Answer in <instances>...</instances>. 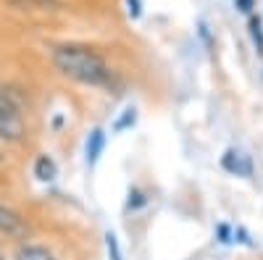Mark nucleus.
Segmentation results:
<instances>
[{
	"mask_svg": "<svg viewBox=\"0 0 263 260\" xmlns=\"http://www.w3.org/2000/svg\"><path fill=\"white\" fill-rule=\"evenodd\" d=\"M55 173H58V168H55V163H53L48 155H40V158H37V163H34V176H37L40 182H53Z\"/></svg>",
	"mask_w": 263,
	"mask_h": 260,
	"instance_id": "nucleus-5",
	"label": "nucleus"
},
{
	"mask_svg": "<svg viewBox=\"0 0 263 260\" xmlns=\"http://www.w3.org/2000/svg\"><path fill=\"white\" fill-rule=\"evenodd\" d=\"M224 168H227V171H232V173H237V176H250V171H253V166H250L248 155L234 153V150H229V153L224 155Z\"/></svg>",
	"mask_w": 263,
	"mask_h": 260,
	"instance_id": "nucleus-4",
	"label": "nucleus"
},
{
	"mask_svg": "<svg viewBox=\"0 0 263 260\" xmlns=\"http://www.w3.org/2000/svg\"><path fill=\"white\" fill-rule=\"evenodd\" d=\"M0 260H6V255H3V252H0Z\"/></svg>",
	"mask_w": 263,
	"mask_h": 260,
	"instance_id": "nucleus-12",
	"label": "nucleus"
},
{
	"mask_svg": "<svg viewBox=\"0 0 263 260\" xmlns=\"http://www.w3.org/2000/svg\"><path fill=\"white\" fill-rule=\"evenodd\" d=\"M105 247H108V257H111V260H124V257H121V250H119L116 234H111V231L105 234Z\"/></svg>",
	"mask_w": 263,
	"mask_h": 260,
	"instance_id": "nucleus-8",
	"label": "nucleus"
},
{
	"mask_svg": "<svg viewBox=\"0 0 263 260\" xmlns=\"http://www.w3.org/2000/svg\"><path fill=\"white\" fill-rule=\"evenodd\" d=\"M103 145H105V134L100 132V129H95V132L90 134V139H87V163H95L103 153Z\"/></svg>",
	"mask_w": 263,
	"mask_h": 260,
	"instance_id": "nucleus-6",
	"label": "nucleus"
},
{
	"mask_svg": "<svg viewBox=\"0 0 263 260\" xmlns=\"http://www.w3.org/2000/svg\"><path fill=\"white\" fill-rule=\"evenodd\" d=\"M24 134H27V124H24L18 105L8 95L0 92V137L8 142H21Z\"/></svg>",
	"mask_w": 263,
	"mask_h": 260,
	"instance_id": "nucleus-2",
	"label": "nucleus"
},
{
	"mask_svg": "<svg viewBox=\"0 0 263 260\" xmlns=\"http://www.w3.org/2000/svg\"><path fill=\"white\" fill-rule=\"evenodd\" d=\"M53 63L63 76H69L79 84H90V87H111L114 84L111 66L92 48L61 45L53 50Z\"/></svg>",
	"mask_w": 263,
	"mask_h": 260,
	"instance_id": "nucleus-1",
	"label": "nucleus"
},
{
	"mask_svg": "<svg viewBox=\"0 0 263 260\" xmlns=\"http://www.w3.org/2000/svg\"><path fill=\"white\" fill-rule=\"evenodd\" d=\"M0 163H3V150H0Z\"/></svg>",
	"mask_w": 263,
	"mask_h": 260,
	"instance_id": "nucleus-11",
	"label": "nucleus"
},
{
	"mask_svg": "<svg viewBox=\"0 0 263 260\" xmlns=\"http://www.w3.org/2000/svg\"><path fill=\"white\" fill-rule=\"evenodd\" d=\"M16 260H55L45 247H34V245H27V247H21Z\"/></svg>",
	"mask_w": 263,
	"mask_h": 260,
	"instance_id": "nucleus-7",
	"label": "nucleus"
},
{
	"mask_svg": "<svg viewBox=\"0 0 263 260\" xmlns=\"http://www.w3.org/2000/svg\"><path fill=\"white\" fill-rule=\"evenodd\" d=\"M27 231V224L18 213H13L11 208L0 205V234H8V236H21Z\"/></svg>",
	"mask_w": 263,
	"mask_h": 260,
	"instance_id": "nucleus-3",
	"label": "nucleus"
},
{
	"mask_svg": "<svg viewBox=\"0 0 263 260\" xmlns=\"http://www.w3.org/2000/svg\"><path fill=\"white\" fill-rule=\"evenodd\" d=\"M126 3H129V13L137 18L140 16V0H126Z\"/></svg>",
	"mask_w": 263,
	"mask_h": 260,
	"instance_id": "nucleus-10",
	"label": "nucleus"
},
{
	"mask_svg": "<svg viewBox=\"0 0 263 260\" xmlns=\"http://www.w3.org/2000/svg\"><path fill=\"white\" fill-rule=\"evenodd\" d=\"M250 32H253V39L258 45V53L263 55V27H260V18H253L250 21Z\"/></svg>",
	"mask_w": 263,
	"mask_h": 260,
	"instance_id": "nucleus-9",
	"label": "nucleus"
}]
</instances>
